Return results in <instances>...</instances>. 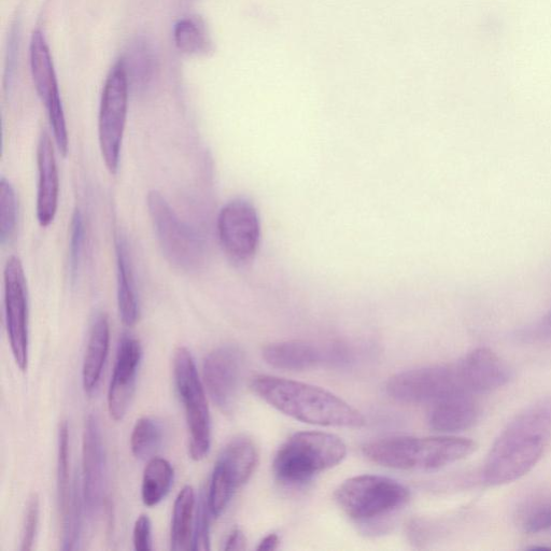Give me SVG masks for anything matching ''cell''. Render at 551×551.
I'll return each instance as SVG.
<instances>
[{"label":"cell","instance_id":"obj_7","mask_svg":"<svg viewBox=\"0 0 551 551\" xmlns=\"http://www.w3.org/2000/svg\"><path fill=\"white\" fill-rule=\"evenodd\" d=\"M174 376L177 392L185 407L190 433V456L204 459L211 444V419L204 386L195 361L186 347H179L174 356Z\"/></svg>","mask_w":551,"mask_h":551},{"label":"cell","instance_id":"obj_25","mask_svg":"<svg viewBox=\"0 0 551 551\" xmlns=\"http://www.w3.org/2000/svg\"><path fill=\"white\" fill-rule=\"evenodd\" d=\"M174 483V469L171 463L162 458H152L146 466L141 499L146 506L153 507L161 503Z\"/></svg>","mask_w":551,"mask_h":551},{"label":"cell","instance_id":"obj_15","mask_svg":"<svg viewBox=\"0 0 551 551\" xmlns=\"http://www.w3.org/2000/svg\"><path fill=\"white\" fill-rule=\"evenodd\" d=\"M106 488V456L100 421L89 416L83 433L82 494L90 515L104 504Z\"/></svg>","mask_w":551,"mask_h":551},{"label":"cell","instance_id":"obj_9","mask_svg":"<svg viewBox=\"0 0 551 551\" xmlns=\"http://www.w3.org/2000/svg\"><path fill=\"white\" fill-rule=\"evenodd\" d=\"M129 89V79L120 60L107 77L98 116V140L104 162L112 175L117 174L120 164L129 107Z\"/></svg>","mask_w":551,"mask_h":551},{"label":"cell","instance_id":"obj_31","mask_svg":"<svg viewBox=\"0 0 551 551\" xmlns=\"http://www.w3.org/2000/svg\"><path fill=\"white\" fill-rule=\"evenodd\" d=\"M84 244V221L79 210L75 211L70 224L69 267L73 279H75L81 262Z\"/></svg>","mask_w":551,"mask_h":551},{"label":"cell","instance_id":"obj_11","mask_svg":"<svg viewBox=\"0 0 551 551\" xmlns=\"http://www.w3.org/2000/svg\"><path fill=\"white\" fill-rule=\"evenodd\" d=\"M259 452L248 437H237L226 446L211 475L208 498L218 508L230 504L236 490L244 486L257 469Z\"/></svg>","mask_w":551,"mask_h":551},{"label":"cell","instance_id":"obj_22","mask_svg":"<svg viewBox=\"0 0 551 551\" xmlns=\"http://www.w3.org/2000/svg\"><path fill=\"white\" fill-rule=\"evenodd\" d=\"M118 267V307L124 326L132 328L139 319V302L130 252L123 237L116 242Z\"/></svg>","mask_w":551,"mask_h":551},{"label":"cell","instance_id":"obj_33","mask_svg":"<svg viewBox=\"0 0 551 551\" xmlns=\"http://www.w3.org/2000/svg\"><path fill=\"white\" fill-rule=\"evenodd\" d=\"M40 503L37 494H33L27 503L22 529V550H31L34 546L39 524Z\"/></svg>","mask_w":551,"mask_h":551},{"label":"cell","instance_id":"obj_4","mask_svg":"<svg viewBox=\"0 0 551 551\" xmlns=\"http://www.w3.org/2000/svg\"><path fill=\"white\" fill-rule=\"evenodd\" d=\"M347 455L338 436L323 432H300L280 447L274 473L282 484L302 485L317 474L334 468Z\"/></svg>","mask_w":551,"mask_h":551},{"label":"cell","instance_id":"obj_17","mask_svg":"<svg viewBox=\"0 0 551 551\" xmlns=\"http://www.w3.org/2000/svg\"><path fill=\"white\" fill-rule=\"evenodd\" d=\"M37 166V219L42 228H48L58 213L60 179L52 139L46 132L38 141Z\"/></svg>","mask_w":551,"mask_h":551},{"label":"cell","instance_id":"obj_32","mask_svg":"<svg viewBox=\"0 0 551 551\" xmlns=\"http://www.w3.org/2000/svg\"><path fill=\"white\" fill-rule=\"evenodd\" d=\"M210 516L213 515L209 511L207 498H202L196 512L192 539L193 550L210 549Z\"/></svg>","mask_w":551,"mask_h":551},{"label":"cell","instance_id":"obj_36","mask_svg":"<svg viewBox=\"0 0 551 551\" xmlns=\"http://www.w3.org/2000/svg\"><path fill=\"white\" fill-rule=\"evenodd\" d=\"M527 337L539 339L551 338V312L527 332Z\"/></svg>","mask_w":551,"mask_h":551},{"label":"cell","instance_id":"obj_23","mask_svg":"<svg viewBox=\"0 0 551 551\" xmlns=\"http://www.w3.org/2000/svg\"><path fill=\"white\" fill-rule=\"evenodd\" d=\"M151 42L145 37L132 42L122 59L130 86L137 90H145L150 86L157 74L158 60Z\"/></svg>","mask_w":551,"mask_h":551},{"label":"cell","instance_id":"obj_35","mask_svg":"<svg viewBox=\"0 0 551 551\" xmlns=\"http://www.w3.org/2000/svg\"><path fill=\"white\" fill-rule=\"evenodd\" d=\"M19 37H20L19 31L17 30V28H13L9 38V50H8V62H7L8 65L6 70L7 72L6 80L8 82V86H10L11 84L14 68H16V64H17Z\"/></svg>","mask_w":551,"mask_h":551},{"label":"cell","instance_id":"obj_8","mask_svg":"<svg viewBox=\"0 0 551 551\" xmlns=\"http://www.w3.org/2000/svg\"><path fill=\"white\" fill-rule=\"evenodd\" d=\"M387 392L392 399L407 404H434L452 395L472 394L465 385L459 362L395 375L388 381Z\"/></svg>","mask_w":551,"mask_h":551},{"label":"cell","instance_id":"obj_38","mask_svg":"<svg viewBox=\"0 0 551 551\" xmlns=\"http://www.w3.org/2000/svg\"><path fill=\"white\" fill-rule=\"evenodd\" d=\"M278 546H279V536L275 533H272L265 536V538L259 544L258 550L272 551V550H276Z\"/></svg>","mask_w":551,"mask_h":551},{"label":"cell","instance_id":"obj_19","mask_svg":"<svg viewBox=\"0 0 551 551\" xmlns=\"http://www.w3.org/2000/svg\"><path fill=\"white\" fill-rule=\"evenodd\" d=\"M479 415L473 394H457L432 404L429 423L437 432L455 433L472 428Z\"/></svg>","mask_w":551,"mask_h":551},{"label":"cell","instance_id":"obj_30","mask_svg":"<svg viewBox=\"0 0 551 551\" xmlns=\"http://www.w3.org/2000/svg\"><path fill=\"white\" fill-rule=\"evenodd\" d=\"M177 48L187 54H199L208 50V42L201 28L189 19L179 21L174 28Z\"/></svg>","mask_w":551,"mask_h":551},{"label":"cell","instance_id":"obj_5","mask_svg":"<svg viewBox=\"0 0 551 551\" xmlns=\"http://www.w3.org/2000/svg\"><path fill=\"white\" fill-rule=\"evenodd\" d=\"M149 215L166 260L183 272L199 271L205 262V247L197 233L183 222L159 191L147 199Z\"/></svg>","mask_w":551,"mask_h":551},{"label":"cell","instance_id":"obj_29","mask_svg":"<svg viewBox=\"0 0 551 551\" xmlns=\"http://www.w3.org/2000/svg\"><path fill=\"white\" fill-rule=\"evenodd\" d=\"M19 206L16 190L3 177L0 180V242L6 245L17 232Z\"/></svg>","mask_w":551,"mask_h":551},{"label":"cell","instance_id":"obj_27","mask_svg":"<svg viewBox=\"0 0 551 551\" xmlns=\"http://www.w3.org/2000/svg\"><path fill=\"white\" fill-rule=\"evenodd\" d=\"M162 423L152 417L137 420L131 436V448L137 459L151 458L163 442Z\"/></svg>","mask_w":551,"mask_h":551},{"label":"cell","instance_id":"obj_24","mask_svg":"<svg viewBox=\"0 0 551 551\" xmlns=\"http://www.w3.org/2000/svg\"><path fill=\"white\" fill-rule=\"evenodd\" d=\"M195 492L191 486L183 488L175 501L171 543L175 551L192 549Z\"/></svg>","mask_w":551,"mask_h":551},{"label":"cell","instance_id":"obj_20","mask_svg":"<svg viewBox=\"0 0 551 551\" xmlns=\"http://www.w3.org/2000/svg\"><path fill=\"white\" fill-rule=\"evenodd\" d=\"M110 344V326L106 314L96 315L92 322L89 343L82 369L83 388L92 393L100 384Z\"/></svg>","mask_w":551,"mask_h":551},{"label":"cell","instance_id":"obj_26","mask_svg":"<svg viewBox=\"0 0 551 551\" xmlns=\"http://www.w3.org/2000/svg\"><path fill=\"white\" fill-rule=\"evenodd\" d=\"M517 524L529 534L551 529L550 494H538L522 503L517 510Z\"/></svg>","mask_w":551,"mask_h":551},{"label":"cell","instance_id":"obj_37","mask_svg":"<svg viewBox=\"0 0 551 551\" xmlns=\"http://www.w3.org/2000/svg\"><path fill=\"white\" fill-rule=\"evenodd\" d=\"M246 542L244 533L239 529H235L226 539L224 550H244Z\"/></svg>","mask_w":551,"mask_h":551},{"label":"cell","instance_id":"obj_21","mask_svg":"<svg viewBox=\"0 0 551 551\" xmlns=\"http://www.w3.org/2000/svg\"><path fill=\"white\" fill-rule=\"evenodd\" d=\"M322 352L305 342L271 344L264 348V360L278 370L301 372L313 369L322 361Z\"/></svg>","mask_w":551,"mask_h":551},{"label":"cell","instance_id":"obj_14","mask_svg":"<svg viewBox=\"0 0 551 551\" xmlns=\"http://www.w3.org/2000/svg\"><path fill=\"white\" fill-rule=\"evenodd\" d=\"M244 370V355L235 346L211 351L203 365L205 386L211 400L226 415L234 412Z\"/></svg>","mask_w":551,"mask_h":551},{"label":"cell","instance_id":"obj_28","mask_svg":"<svg viewBox=\"0 0 551 551\" xmlns=\"http://www.w3.org/2000/svg\"><path fill=\"white\" fill-rule=\"evenodd\" d=\"M74 483H70L69 476V427L63 421L59 430L58 450V496L61 518L67 513L72 504Z\"/></svg>","mask_w":551,"mask_h":551},{"label":"cell","instance_id":"obj_16","mask_svg":"<svg viewBox=\"0 0 551 551\" xmlns=\"http://www.w3.org/2000/svg\"><path fill=\"white\" fill-rule=\"evenodd\" d=\"M141 357L143 349L137 339L123 335L108 391L109 414L113 420H122L130 407Z\"/></svg>","mask_w":551,"mask_h":551},{"label":"cell","instance_id":"obj_13","mask_svg":"<svg viewBox=\"0 0 551 551\" xmlns=\"http://www.w3.org/2000/svg\"><path fill=\"white\" fill-rule=\"evenodd\" d=\"M7 332L14 361L21 371L28 364V293L22 262L11 257L4 271Z\"/></svg>","mask_w":551,"mask_h":551},{"label":"cell","instance_id":"obj_34","mask_svg":"<svg viewBox=\"0 0 551 551\" xmlns=\"http://www.w3.org/2000/svg\"><path fill=\"white\" fill-rule=\"evenodd\" d=\"M133 543L137 551L152 549V525L147 515H141L135 522Z\"/></svg>","mask_w":551,"mask_h":551},{"label":"cell","instance_id":"obj_1","mask_svg":"<svg viewBox=\"0 0 551 551\" xmlns=\"http://www.w3.org/2000/svg\"><path fill=\"white\" fill-rule=\"evenodd\" d=\"M551 443V397L514 417L493 443L484 468L490 486L511 484L527 475Z\"/></svg>","mask_w":551,"mask_h":551},{"label":"cell","instance_id":"obj_12","mask_svg":"<svg viewBox=\"0 0 551 551\" xmlns=\"http://www.w3.org/2000/svg\"><path fill=\"white\" fill-rule=\"evenodd\" d=\"M30 61L36 91L48 111L55 145L65 157L69 144L65 113L50 49L40 31L33 33Z\"/></svg>","mask_w":551,"mask_h":551},{"label":"cell","instance_id":"obj_6","mask_svg":"<svg viewBox=\"0 0 551 551\" xmlns=\"http://www.w3.org/2000/svg\"><path fill=\"white\" fill-rule=\"evenodd\" d=\"M335 499L350 518L371 521L400 510L409 500V491L397 480L362 475L339 486Z\"/></svg>","mask_w":551,"mask_h":551},{"label":"cell","instance_id":"obj_2","mask_svg":"<svg viewBox=\"0 0 551 551\" xmlns=\"http://www.w3.org/2000/svg\"><path fill=\"white\" fill-rule=\"evenodd\" d=\"M251 389L278 412L309 425L345 428L365 425V418L358 409L313 385L260 375L252 379Z\"/></svg>","mask_w":551,"mask_h":551},{"label":"cell","instance_id":"obj_18","mask_svg":"<svg viewBox=\"0 0 551 551\" xmlns=\"http://www.w3.org/2000/svg\"><path fill=\"white\" fill-rule=\"evenodd\" d=\"M459 365L465 385L472 394L497 390L512 377L510 367L488 348L473 350Z\"/></svg>","mask_w":551,"mask_h":551},{"label":"cell","instance_id":"obj_3","mask_svg":"<svg viewBox=\"0 0 551 551\" xmlns=\"http://www.w3.org/2000/svg\"><path fill=\"white\" fill-rule=\"evenodd\" d=\"M475 449L473 441L461 437L399 436L366 444L363 454L389 469L433 471L469 457Z\"/></svg>","mask_w":551,"mask_h":551},{"label":"cell","instance_id":"obj_10","mask_svg":"<svg viewBox=\"0 0 551 551\" xmlns=\"http://www.w3.org/2000/svg\"><path fill=\"white\" fill-rule=\"evenodd\" d=\"M218 234L223 251L233 263H250L256 257L261 239L256 207L246 199L226 204L218 217Z\"/></svg>","mask_w":551,"mask_h":551}]
</instances>
